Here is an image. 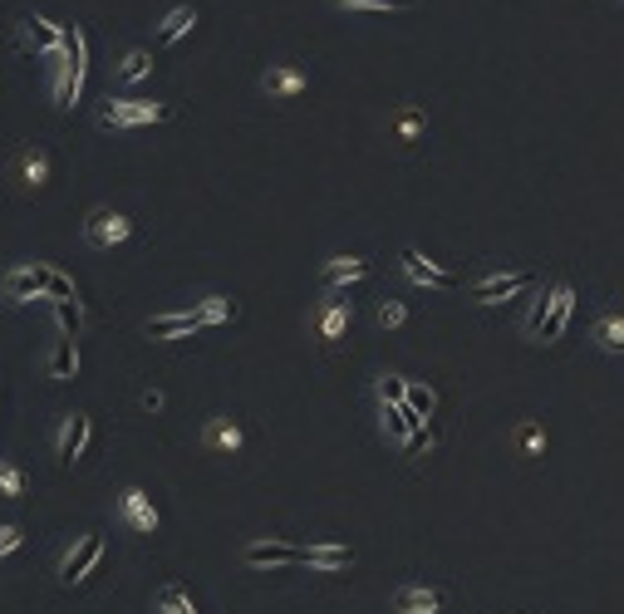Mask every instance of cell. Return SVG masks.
I'll use <instances>...</instances> for the list:
<instances>
[{"label":"cell","mask_w":624,"mask_h":614,"mask_svg":"<svg viewBox=\"0 0 624 614\" xmlns=\"http://www.w3.org/2000/svg\"><path fill=\"white\" fill-rule=\"evenodd\" d=\"M84 69H89V40L79 25H64V50H59V74H55V104L69 109L84 89Z\"/></svg>","instance_id":"6da1fadb"},{"label":"cell","mask_w":624,"mask_h":614,"mask_svg":"<svg viewBox=\"0 0 624 614\" xmlns=\"http://www.w3.org/2000/svg\"><path fill=\"white\" fill-rule=\"evenodd\" d=\"M172 104H153V99H114L99 109V128H148V123H168Z\"/></svg>","instance_id":"7a4b0ae2"},{"label":"cell","mask_w":624,"mask_h":614,"mask_svg":"<svg viewBox=\"0 0 624 614\" xmlns=\"http://www.w3.org/2000/svg\"><path fill=\"white\" fill-rule=\"evenodd\" d=\"M50 266H40V261H25V266H15L10 276L0 280V290H5V300L10 305H20V300H50Z\"/></svg>","instance_id":"3957f363"},{"label":"cell","mask_w":624,"mask_h":614,"mask_svg":"<svg viewBox=\"0 0 624 614\" xmlns=\"http://www.w3.org/2000/svg\"><path fill=\"white\" fill-rule=\"evenodd\" d=\"M104 560V536H94V531H84L74 546H69V556L59 560V585H79L84 575H94V565Z\"/></svg>","instance_id":"277c9868"},{"label":"cell","mask_w":624,"mask_h":614,"mask_svg":"<svg viewBox=\"0 0 624 614\" xmlns=\"http://www.w3.org/2000/svg\"><path fill=\"white\" fill-rule=\"evenodd\" d=\"M84 236H89V246L114 251V246H123V241L133 236V222H128L123 212H114V207H94L89 222H84Z\"/></svg>","instance_id":"5b68a950"},{"label":"cell","mask_w":624,"mask_h":614,"mask_svg":"<svg viewBox=\"0 0 624 614\" xmlns=\"http://www.w3.org/2000/svg\"><path fill=\"white\" fill-rule=\"evenodd\" d=\"M118 516H123L138 536H153V531L163 526L158 506H153V497H148L143 487H123V492H118Z\"/></svg>","instance_id":"8992f818"},{"label":"cell","mask_w":624,"mask_h":614,"mask_svg":"<svg viewBox=\"0 0 624 614\" xmlns=\"http://www.w3.org/2000/svg\"><path fill=\"white\" fill-rule=\"evenodd\" d=\"M300 565L315 570V575H335V570H349V565H354V551H349V546H335V541H310V546H300Z\"/></svg>","instance_id":"52a82bcc"},{"label":"cell","mask_w":624,"mask_h":614,"mask_svg":"<svg viewBox=\"0 0 624 614\" xmlns=\"http://www.w3.org/2000/svg\"><path fill=\"white\" fill-rule=\"evenodd\" d=\"M526 290H536V276L531 271H507V276H487L477 290H472V300L477 305H497V300H507V295H526Z\"/></svg>","instance_id":"ba28073f"},{"label":"cell","mask_w":624,"mask_h":614,"mask_svg":"<svg viewBox=\"0 0 624 614\" xmlns=\"http://www.w3.org/2000/svg\"><path fill=\"white\" fill-rule=\"evenodd\" d=\"M241 560L251 565V570H281V565H300V546H290V541H251Z\"/></svg>","instance_id":"9c48e42d"},{"label":"cell","mask_w":624,"mask_h":614,"mask_svg":"<svg viewBox=\"0 0 624 614\" xmlns=\"http://www.w3.org/2000/svg\"><path fill=\"white\" fill-rule=\"evenodd\" d=\"M398 261H403V276H408V280H418V285H428V290H453V285H457V276H453V271L433 266V261H428L423 251H413V246H408V251H403Z\"/></svg>","instance_id":"30bf717a"},{"label":"cell","mask_w":624,"mask_h":614,"mask_svg":"<svg viewBox=\"0 0 624 614\" xmlns=\"http://www.w3.org/2000/svg\"><path fill=\"white\" fill-rule=\"evenodd\" d=\"M50 177H55V158H50L45 148H25V153H20V163H15V182H20L25 192L50 187Z\"/></svg>","instance_id":"8fae6325"},{"label":"cell","mask_w":624,"mask_h":614,"mask_svg":"<svg viewBox=\"0 0 624 614\" xmlns=\"http://www.w3.org/2000/svg\"><path fill=\"white\" fill-rule=\"evenodd\" d=\"M261 89H266L276 104H290V99H300V94L310 89V79H305V69H295V64H276V69L261 79Z\"/></svg>","instance_id":"7c38bea8"},{"label":"cell","mask_w":624,"mask_h":614,"mask_svg":"<svg viewBox=\"0 0 624 614\" xmlns=\"http://www.w3.org/2000/svg\"><path fill=\"white\" fill-rule=\"evenodd\" d=\"M197 330H202L197 310H168V315H153V320L143 325L148 339H182V335H197Z\"/></svg>","instance_id":"4fadbf2b"},{"label":"cell","mask_w":624,"mask_h":614,"mask_svg":"<svg viewBox=\"0 0 624 614\" xmlns=\"http://www.w3.org/2000/svg\"><path fill=\"white\" fill-rule=\"evenodd\" d=\"M448 605V590H428V585H403L394 595V614H438Z\"/></svg>","instance_id":"5bb4252c"},{"label":"cell","mask_w":624,"mask_h":614,"mask_svg":"<svg viewBox=\"0 0 624 614\" xmlns=\"http://www.w3.org/2000/svg\"><path fill=\"white\" fill-rule=\"evenodd\" d=\"M570 310H575V290H570L566 280H556V305H551V315H546V325H541V344H551V339H561L566 335V325H570Z\"/></svg>","instance_id":"9a60e30c"},{"label":"cell","mask_w":624,"mask_h":614,"mask_svg":"<svg viewBox=\"0 0 624 614\" xmlns=\"http://www.w3.org/2000/svg\"><path fill=\"white\" fill-rule=\"evenodd\" d=\"M84 443H89V413H69L64 428H59V462L74 467V457L84 452Z\"/></svg>","instance_id":"2e32d148"},{"label":"cell","mask_w":624,"mask_h":614,"mask_svg":"<svg viewBox=\"0 0 624 614\" xmlns=\"http://www.w3.org/2000/svg\"><path fill=\"white\" fill-rule=\"evenodd\" d=\"M20 30H25V40H30L40 55H59V50H64V30L50 25L45 15H25V20H20Z\"/></svg>","instance_id":"e0dca14e"},{"label":"cell","mask_w":624,"mask_h":614,"mask_svg":"<svg viewBox=\"0 0 624 614\" xmlns=\"http://www.w3.org/2000/svg\"><path fill=\"white\" fill-rule=\"evenodd\" d=\"M349 320H354V305L349 300H325V310H320V320H315V335L325 339V344H335V339L349 330Z\"/></svg>","instance_id":"ac0fdd59"},{"label":"cell","mask_w":624,"mask_h":614,"mask_svg":"<svg viewBox=\"0 0 624 614\" xmlns=\"http://www.w3.org/2000/svg\"><path fill=\"white\" fill-rule=\"evenodd\" d=\"M369 261H359V256H335V261H325V290L335 295L340 285H354V280H369Z\"/></svg>","instance_id":"d6986e66"},{"label":"cell","mask_w":624,"mask_h":614,"mask_svg":"<svg viewBox=\"0 0 624 614\" xmlns=\"http://www.w3.org/2000/svg\"><path fill=\"white\" fill-rule=\"evenodd\" d=\"M241 443H246V433H241L236 418H212L207 423V447L212 452H241Z\"/></svg>","instance_id":"ffe728a7"},{"label":"cell","mask_w":624,"mask_h":614,"mask_svg":"<svg viewBox=\"0 0 624 614\" xmlns=\"http://www.w3.org/2000/svg\"><path fill=\"white\" fill-rule=\"evenodd\" d=\"M418 428H423V418H418V413H413L408 403H398V408H384V433H389V438H398L403 447H408V438H413Z\"/></svg>","instance_id":"44dd1931"},{"label":"cell","mask_w":624,"mask_h":614,"mask_svg":"<svg viewBox=\"0 0 624 614\" xmlns=\"http://www.w3.org/2000/svg\"><path fill=\"white\" fill-rule=\"evenodd\" d=\"M79 374V344L74 335H59L55 354H50V379H74Z\"/></svg>","instance_id":"7402d4cb"},{"label":"cell","mask_w":624,"mask_h":614,"mask_svg":"<svg viewBox=\"0 0 624 614\" xmlns=\"http://www.w3.org/2000/svg\"><path fill=\"white\" fill-rule=\"evenodd\" d=\"M192 25H197V10H192V5H177V10H168V15H163V25H158V45L182 40Z\"/></svg>","instance_id":"603a6c76"},{"label":"cell","mask_w":624,"mask_h":614,"mask_svg":"<svg viewBox=\"0 0 624 614\" xmlns=\"http://www.w3.org/2000/svg\"><path fill=\"white\" fill-rule=\"evenodd\" d=\"M241 315V305L236 300H227V295H207L202 305H197V320H202V330L207 325H227V320H236Z\"/></svg>","instance_id":"cb8c5ba5"},{"label":"cell","mask_w":624,"mask_h":614,"mask_svg":"<svg viewBox=\"0 0 624 614\" xmlns=\"http://www.w3.org/2000/svg\"><path fill=\"white\" fill-rule=\"evenodd\" d=\"M153 614H197V605H192V595L182 585H163L158 600H153Z\"/></svg>","instance_id":"d4e9b609"},{"label":"cell","mask_w":624,"mask_h":614,"mask_svg":"<svg viewBox=\"0 0 624 614\" xmlns=\"http://www.w3.org/2000/svg\"><path fill=\"white\" fill-rule=\"evenodd\" d=\"M595 344L610 349V354H624V315H605V320L595 325Z\"/></svg>","instance_id":"484cf974"},{"label":"cell","mask_w":624,"mask_h":614,"mask_svg":"<svg viewBox=\"0 0 624 614\" xmlns=\"http://www.w3.org/2000/svg\"><path fill=\"white\" fill-rule=\"evenodd\" d=\"M551 305H556V285H551V290H536V295H531V310H526V335H541V325H546Z\"/></svg>","instance_id":"4316f807"},{"label":"cell","mask_w":624,"mask_h":614,"mask_svg":"<svg viewBox=\"0 0 624 614\" xmlns=\"http://www.w3.org/2000/svg\"><path fill=\"white\" fill-rule=\"evenodd\" d=\"M153 74V55L148 50H128L123 64H118V79H128V84H138V79H148Z\"/></svg>","instance_id":"83f0119b"},{"label":"cell","mask_w":624,"mask_h":614,"mask_svg":"<svg viewBox=\"0 0 624 614\" xmlns=\"http://www.w3.org/2000/svg\"><path fill=\"white\" fill-rule=\"evenodd\" d=\"M379 398H384V408H398V403H408V379H398V374H384V379H379Z\"/></svg>","instance_id":"f1b7e54d"},{"label":"cell","mask_w":624,"mask_h":614,"mask_svg":"<svg viewBox=\"0 0 624 614\" xmlns=\"http://www.w3.org/2000/svg\"><path fill=\"white\" fill-rule=\"evenodd\" d=\"M0 497H25V472L15 462H0Z\"/></svg>","instance_id":"f546056e"},{"label":"cell","mask_w":624,"mask_h":614,"mask_svg":"<svg viewBox=\"0 0 624 614\" xmlns=\"http://www.w3.org/2000/svg\"><path fill=\"white\" fill-rule=\"evenodd\" d=\"M59 320H64V335H79V325H84V315H79V300H55Z\"/></svg>","instance_id":"4dcf8cb0"},{"label":"cell","mask_w":624,"mask_h":614,"mask_svg":"<svg viewBox=\"0 0 624 614\" xmlns=\"http://www.w3.org/2000/svg\"><path fill=\"white\" fill-rule=\"evenodd\" d=\"M335 5H349V10H408L418 0H335Z\"/></svg>","instance_id":"1f68e13d"},{"label":"cell","mask_w":624,"mask_h":614,"mask_svg":"<svg viewBox=\"0 0 624 614\" xmlns=\"http://www.w3.org/2000/svg\"><path fill=\"white\" fill-rule=\"evenodd\" d=\"M408 408H413L418 418H428V413L438 408V393L433 389H408Z\"/></svg>","instance_id":"d6a6232c"},{"label":"cell","mask_w":624,"mask_h":614,"mask_svg":"<svg viewBox=\"0 0 624 614\" xmlns=\"http://www.w3.org/2000/svg\"><path fill=\"white\" fill-rule=\"evenodd\" d=\"M403 320H408V310H403L398 300H384V305H379V325H384V330H398Z\"/></svg>","instance_id":"836d02e7"},{"label":"cell","mask_w":624,"mask_h":614,"mask_svg":"<svg viewBox=\"0 0 624 614\" xmlns=\"http://www.w3.org/2000/svg\"><path fill=\"white\" fill-rule=\"evenodd\" d=\"M418 133H423V113L403 109V113H398V138H418Z\"/></svg>","instance_id":"e575fe53"},{"label":"cell","mask_w":624,"mask_h":614,"mask_svg":"<svg viewBox=\"0 0 624 614\" xmlns=\"http://www.w3.org/2000/svg\"><path fill=\"white\" fill-rule=\"evenodd\" d=\"M20 551V526H0V560Z\"/></svg>","instance_id":"d590c367"},{"label":"cell","mask_w":624,"mask_h":614,"mask_svg":"<svg viewBox=\"0 0 624 614\" xmlns=\"http://www.w3.org/2000/svg\"><path fill=\"white\" fill-rule=\"evenodd\" d=\"M50 300H74V290H69V280L59 276V271H55V276H50Z\"/></svg>","instance_id":"8d00e7d4"},{"label":"cell","mask_w":624,"mask_h":614,"mask_svg":"<svg viewBox=\"0 0 624 614\" xmlns=\"http://www.w3.org/2000/svg\"><path fill=\"white\" fill-rule=\"evenodd\" d=\"M521 443H526V452H536L546 438H541V428H526V433H521Z\"/></svg>","instance_id":"74e56055"},{"label":"cell","mask_w":624,"mask_h":614,"mask_svg":"<svg viewBox=\"0 0 624 614\" xmlns=\"http://www.w3.org/2000/svg\"><path fill=\"white\" fill-rule=\"evenodd\" d=\"M143 408H148V413H158V408H163V393L148 389V393H143Z\"/></svg>","instance_id":"f35d334b"}]
</instances>
